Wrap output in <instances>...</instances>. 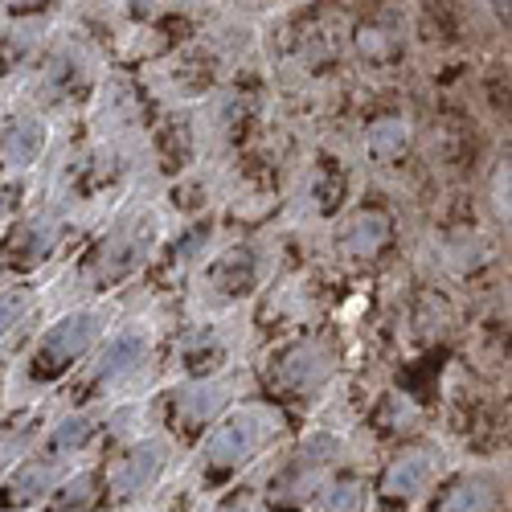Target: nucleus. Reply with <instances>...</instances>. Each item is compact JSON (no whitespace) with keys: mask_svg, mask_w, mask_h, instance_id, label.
<instances>
[{"mask_svg":"<svg viewBox=\"0 0 512 512\" xmlns=\"http://www.w3.org/2000/svg\"><path fill=\"white\" fill-rule=\"evenodd\" d=\"M46 488H50V472H46V467H25L17 480H9L5 496H0V508H9V504H29V500H37Z\"/></svg>","mask_w":512,"mask_h":512,"instance_id":"nucleus-1","label":"nucleus"},{"mask_svg":"<svg viewBox=\"0 0 512 512\" xmlns=\"http://www.w3.org/2000/svg\"><path fill=\"white\" fill-rule=\"evenodd\" d=\"M422 480H426V463L418 455H410V459H398L390 467V476H386V484H381V492H386V496H414V488Z\"/></svg>","mask_w":512,"mask_h":512,"instance_id":"nucleus-2","label":"nucleus"},{"mask_svg":"<svg viewBox=\"0 0 512 512\" xmlns=\"http://www.w3.org/2000/svg\"><path fill=\"white\" fill-rule=\"evenodd\" d=\"M484 508H488V492H480L476 484H455L435 504V512H484Z\"/></svg>","mask_w":512,"mask_h":512,"instance_id":"nucleus-3","label":"nucleus"},{"mask_svg":"<svg viewBox=\"0 0 512 512\" xmlns=\"http://www.w3.org/2000/svg\"><path fill=\"white\" fill-rule=\"evenodd\" d=\"M357 508H361V488H357V484H340V488H332L328 512H357Z\"/></svg>","mask_w":512,"mask_h":512,"instance_id":"nucleus-4","label":"nucleus"},{"mask_svg":"<svg viewBox=\"0 0 512 512\" xmlns=\"http://www.w3.org/2000/svg\"><path fill=\"white\" fill-rule=\"evenodd\" d=\"M50 0H9V13H33V9H46Z\"/></svg>","mask_w":512,"mask_h":512,"instance_id":"nucleus-5","label":"nucleus"}]
</instances>
